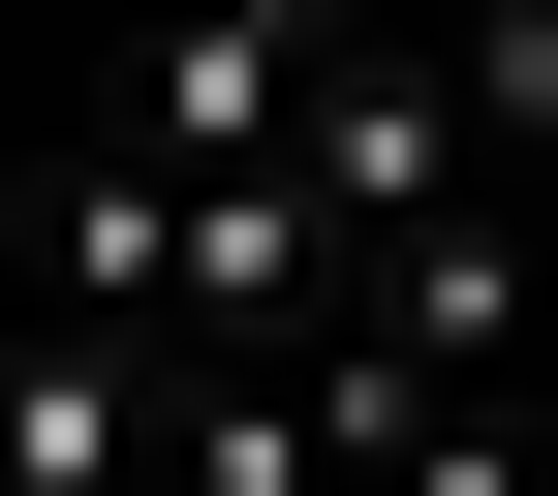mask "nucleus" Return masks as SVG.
<instances>
[{"label":"nucleus","instance_id":"nucleus-1","mask_svg":"<svg viewBox=\"0 0 558 496\" xmlns=\"http://www.w3.org/2000/svg\"><path fill=\"white\" fill-rule=\"evenodd\" d=\"M311 62H341V0H186L94 124H156V156H279V124H311Z\"/></svg>","mask_w":558,"mask_h":496},{"label":"nucleus","instance_id":"nucleus-2","mask_svg":"<svg viewBox=\"0 0 558 496\" xmlns=\"http://www.w3.org/2000/svg\"><path fill=\"white\" fill-rule=\"evenodd\" d=\"M465 124H497V156H558V0H465Z\"/></svg>","mask_w":558,"mask_h":496},{"label":"nucleus","instance_id":"nucleus-3","mask_svg":"<svg viewBox=\"0 0 558 496\" xmlns=\"http://www.w3.org/2000/svg\"><path fill=\"white\" fill-rule=\"evenodd\" d=\"M373 496H527V435H497V403H435V435H403Z\"/></svg>","mask_w":558,"mask_h":496}]
</instances>
